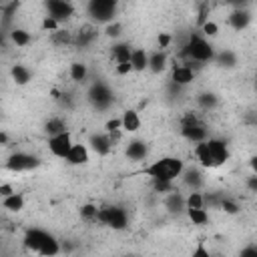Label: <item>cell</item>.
Segmentation results:
<instances>
[{"instance_id": "603a6c76", "label": "cell", "mask_w": 257, "mask_h": 257, "mask_svg": "<svg viewBox=\"0 0 257 257\" xmlns=\"http://www.w3.org/2000/svg\"><path fill=\"white\" fill-rule=\"evenodd\" d=\"M80 219L84 223H100V207L92 205V203H86L80 207Z\"/></svg>"}, {"instance_id": "74e56055", "label": "cell", "mask_w": 257, "mask_h": 257, "mask_svg": "<svg viewBox=\"0 0 257 257\" xmlns=\"http://www.w3.org/2000/svg\"><path fill=\"white\" fill-rule=\"evenodd\" d=\"M201 32H203V36L213 38V36H217V34H219V24H217V22H213V20H207V22L201 26Z\"/></svg>"}, {"instance_id": "7a4b0ae2", "label": "cell", "mask_w": 257, "mask_h": 257, "mask_svg": "<svg viewBox=\"0 0 257 257\" xmlns=\"http://www.w3.org/2000/svg\"><path fill=\"white\" fill-rule=\"evenodd\" d=\"M24 247L40 257H54L60 253V243L56 237L42 229H28L24 235Z\"/></svg>"}, {"instance_id": "d6a6232c", "label": "cell", "mask_w": 257, "mask_h": 257, "mask_svg": "<svg viewBox=\"0 0 257 257\" xmlns=\"http://www.w3.org/2000/svg\"><path fill=\"white\" fill-rule=\"evenodd\" d=\"M217 102H219V98H217V94H215V92H201V94L197 96V104H199L203 110L215 108V106H217Z\"/></svg>"}, {"instance_id": "30bf717a", "label": "cell", "mask_w": 257, "mask_h": 257, "mask_svg": "<svg viewBox=\"0 0 257 257\" xmlns=\"http://www.w3.org/2000/svg\"><path fill=\"white\" fill-rule=\"evenodd\" d=\"M46 12H48L46 16L54 18L60 24V22L68 20L74 14V6L70 2H66V0H48L46 2Z\"/></svg>"}, {"instance_id": "ab89813d", "label": "cell", "mask_w": 257, "mask_h": 257, "mask_svg": "<svg viewBox=\"0 0 257 257\" xmlns=\"http://www.w3.org/2000/svg\"><path fill=\"white\" fill-rule=\"evenodd\" d=\"M40 26H42L44 32H56V30H60V24H58L54 18H50V16H44Z\"/></svg>"}, {"instance_id": "ac0fdd59", "label": "cell", "mask_w": 257, "mask_h": 257, "mask_svg": "<svg viewBox=\"0 0 257 257\" xmlns=\"http://www.w3.org/2000/svg\"><path fill=\"white\" fill-rule=\"evenodd\" d=\"M147 153H149V147L145 141L137 139V141H131L126 145V159H131V161H145Z\"/></svg>"}, {"instance_id": "bcb514c9", "label": "cell", "mask_w": 257, "mask_h": 257, "mask_svg": "<svg viewBox=\"0 0 257 257\" xmlns=\"http://www.w3.org/2000/svg\"><path fill=\"white\" fill-rule=\"evenodd\" d=\"M171 40H173V38H171V34H165V32H161V34H159V38H157V42H159V46H161V48H167V46L171 44Z\"/></svg>"}, {"instance_id": "52a82bcc", "label": "cell", "mask_w": 257, "mask_h": 257, "mask_svg": "<svg viewBox=\"0 0 257 257\" xmlns=\"http://www.w3.org/2000/svg\"><path fill=\"white\" fill-rule=\"evenodd\" d=\"M100 223L114 229V231H122L128 225V217H126V211L122 207L106 205V207H100Z\"/></svg>"}, {"instance_id": "e0dca14e", "label": "cell", "mask_w": 257, "mask_h": 257, "mask_svg": "<svg viewBox=\"0 0 257 257\" xmlns=\"http://www.w3.org/2000/svg\"><path fill=\"white\" fill-rule=\"evenodd\" d=\"M165 209H167L169 213H173V215H181L183 211H187L185 197H183L181 193H177V191L169 193L167 199H165Z\"/></svg>"}, {"instance_id": "d4e9b609", "label": "cell", "mask_w": 257, "mask_h": 257, "mask_svg": "<svg viewBox=\"0 0 257 257\" xmlns=\"http://www.w3.org/2000/svg\"><path fill=\"white\" fill-rule=\"evenodd\" d=\"M44 133L48 135V139L50 137H56L60 133H66V122L60 116H52V118H48L44 122Z\"/></svg>"}, {"instance_id": "7bdbcfd3", "label": "cell", "mask_w": 257, "mask_h": 257, "mask_svg": "<svg viewBox=\"0 0 257 257\" xmlns=\"http://www.w3.org/2000/svg\"><path fill=\"white\" fill-rule=\"evenodd\" d=\"M239 257H257V245H245L241 251H239Z\"/></svg>"}, {"instance_id": "8fae6325", "label": "cell", "mask_w": 257, "mask_h": 257, "mask_svg": "<svg viewBox=\"0 0 257 257\" xmlns=\"http://www.w3.org/2000/svg\"><path fill=\"white\" fill-rule=\"evenodd\" d=\"M72 145H74V143H72V139H70V133H68V131L48 139V151H50L54 157H58V159H66V155L70 153Z\"/></svg>"}, {"instance_id": "f35d334b", "label": "cell", "mask_w": 257, "mask_h": 257, "mask_svg": "<svg viewBox=\"0 0 257 257\" xmlns=\"http://www.w3.org/2000/svg\"><path fill=\"white\" fill-rule=\"evenodd\" d=\"M153 189L157 191V193H173L175 191V183H171V181H153Z\"/></svg>"}, {"instance_id": "836d02e7", "label": "cell", "mask_w": 257, "mask_h": 257, "mask_svg": "<svg viewBox=\"0 0 257 257\" xmlns=\"http://www.w3.org/2000/svg\"><path fill=\"white\" fill-rule=\"evenodd\" d=\"M187 215L193 221V225H207L209 221V213L205 209H187Z\"/></svg>"}, {"instance_id": "d590c367", "label": "cell", "mask_w": 257, "mask_h": 257, "mask_svg": "<svg viewBox=\"0 0 257 257\" xmlns=\"http://www.w3.org/2000/svg\"><path fill=\"white\" fill-rule=\"evenodd\" d=\"M104 34H106L108 38H118V36L122 34V24H120L118 20H114V22L106 24V28H104Z\"/></svg>"}, {"instance_id": "1f68e13d", "label": "cell", "mask_w": 257, "mask_h": 257, "mask_svg": "<svg viewBox=\"0 0 257 257\" xmlns=\"http://www.w3.org/2000/svg\"><path fill=\"white\" fill-rule=\"evenodd\" d=\"M10 40L16 46H28L30 44V32H26L24 28H12L10 30Z\"/></svg>"}, {"instance_id": "6da1fadb", "label": "cell", "mask_w": 257, "mask_h": 257, "mask_svg": "<svg viewBox=\"0 0 257 257\" xmlns=\"http://www.w3.org/2000/svg\"><path fill=\"white\" fill-rule=\"evenodd\" d=\"M195 159L203 169H217L229 161V149L219 139H207L195 145Z\"/></svg>"}, {"instance_id": "cb8c5ba5", "label": "cell", "mask_w": 257, "mask_h": 257, "mask_svg": "<svg viewBox=\"0 0 257 257\" xmlns=\"http://www.w3.org/2000/svg\"><path fill=\"white\" fill-rule=\"evenodd\" d=\"M131 54H133V48L126 42H118V44L112 46V58H114L116 64L131 62Z\"/></svg>"}, {"instance_id": "816d5d0a", "label": "cell", "mask_w": 257, "mask_h": 257, "mask_svg": "<svg viewBox=\"0 0 257 257\" xmlns=\"http://www.w3.org/2000/svg\"><path fill=\"white\" fill-rule=\"evenodd\" d=\"M255 72H257V68H255Z\"/></svg>"}, {"instance_id": "3957f363", "label": "cell", "mask_w": 257, "mask_h": 257, "mask_svg": "<svg viewBox=\"0 0 257 257\" xmlns=\"http://www.w3.org/2000/svg\"><path fill=\"white\" fill-rule=\"evenodd\" d=\"M183 171H185V163L179 157H163L143 169V173L153 181H171V183H175V179H179Z\"/></svg>"}, {"instance_id": "484cf974", "label": "cell", "mask_w": 257, "mask_h": 257, "mask_svg": "<svg viewBox=\"0 0 257 257\" xmlns=\"http://www.w3.org/2000/svg\"><path fill=\"white\" fill-rule=\"evenodd\" d=\"M2 207H4L6 211H10V213L22 211V209H24V195H22V193H14V195L2 199Z\"/></svg>"}, {"instance_id": "2e32d148", "label": "cell", "mask_w": 257, "mask_h": 257, "mask_svg": "<svg viewBox=\"0 0 257 257\" xmlns=\"http://www.w3.org/2000/svg\"><path fill=\"white\" fill-rule=\"evenodd\" d=\"M64 161H66L68 165H72V167L86 165V163H88V149H86L84 145L76 143V145H72V149H70V153L66 155Z\"/></svg>"}, {"instance_id": "f6af8a7d", "label": "cell", "mask_w": 257, "mask_h": 257, "mask_svg": "<svg viewBox=\"0 0 257 257\" xmlns=\"http://www.w3.org/2000/svg\"><path fill=\"white\" fill-rule=\"evenodd\" d=\"M16 191H14V187L10 185V183H2L0 185V197L2 199H6V197H10V195H14Z\"/></svg>"}, {"instance_id": "8d00e7d4", "label": "cell", "mask_w": 257, "mask_h": 257, "mask_svg": "<svg viewBox=\"0 0 257 257\" xmlns=\"http://www.w3.org/2000/svg\"><path fill=\"white\" fill-rule=\"evenodd\" d=\"M219 209H221V211H225L227 215H235V213H239V205H237L233 199H227V197H223V201H221Z\"/></svg>"}, {"instance_id": "f546056e", "label": "cell", "mask_w": 257, "mask_h": 257, "mask_svg": "<svg viewBox=\"0 0 257 257\" xmlns=\"http://www.w3.org/2000/svg\"><path fill=\"white\" fill-rule=\"evenodd\" d=\"M183 181H185V185H189V187H193V191H199V187H201V183H203V177H201V173L197 171V169H189V171H183Z\"/></svg>"}, {"instance_id": "277c9868", "label": "cell", "mask_w": 257, "mask_h": 257, "mask_svg": "<svg viewBox=\"0 0 257 257\" xmlns=\"http://www.w3.org/2000/svg\"><path fill=\"white\" fill-rule=\"evenodd\" d=\"M181 54H183V56H187V58H189V62H195V64L213 62V60H215V56H217L215 48L205 40V36L195 34V32L189 36V40H187V44L183 46Z\"/></svg>"}, {"instance_id": "4316f807", "label": "cell", "mask_w": 257, "mask_h": 257, "mask_svg": "<svg viewBox=\"0 0 257 257\" xmlns=\"http://www.w3.org/2000/svg\"><path fill=\"white\" fill-rule=\"evenodd\" d=\"M50 40L54 46H68V44H74V34L66 28H60V30L50 34Z\"/></svg>"}, {"instance_id": "9a60e30c", "label": "cell", "mask_w": 257, "mask_h": 257, "mask_svg": "<svg viewBox=\"0 0 257 257\" xmlns=\"http://www.w3.org/2000/svg\"><path fill=\"white\" fill-rule=\"evenodd\" d=\"M171 80L177 84V86H187L195 80V70L187 64H177L171 72Z\"/></svg>"}, {"instance_id": "8992f818", "label": "cell", "mask_w": 257, "mask_h": 257, "mask_svg": "<svg viewBox=\"0 0 257 257\" xmlns=\"http://www.w3.org/2000/svg\"><path fill=\"white\" fill-rule=\"evenodd\" d=\"M181 135H183L187 141L199 145V143L207 141V126L199 120L197 114L187 112V114L181 118Z\"/></svg>"}, {"instance_id": "7402d4cb", "label": "cell", "mask_w": 257, "mask_h": 257, "mask_svg": "<svg viewBox=\"0 0 257 257\" xmlns=\"http://www.w3.org/2000/svg\"><path fill=\"white\" fill-rule=\"evenodd\" d=\"M10 74H12V80H14L16 84H20V86H24V84H28V82L32 80V72H30V68L24 66V64H14L12 70H10Z\"/></svg>"}, {"instance_id": "ee69618b", "label": "cell", "mask_w": 257, "mask_h": 257, "mask_svg": "<svg viewBox=\"0 0 257 257\" xmlns=\"http://www.w3.org/2000/svg\"><path fill=\"white\" fill-rule=\"evenodd\" d=\"M131 70H133L131 62H122V64H116V66H114V72H116L118 76H124V74H128Z\"/></svg>"}, {"instance_id": "5b68a950", "label": "cell", "mask_w": 257, "mask_h": 257, "mask_svg": "<svg viewBox=\"0 0 257 257\" xmlns=\"http://www.w3.org/2000/svg\"><path fill=\"white\" fill-rule=\"evenodd\" d=\"M116 10H118V4L116 0H90L86 4V12L92 20V24H110L114 22V16H116Z\"/></svg>"}, {"instance_id": "f1b7e54d", "label": "cell", "mask_w": 257, "mask_h": 257, "mask_svg": "<svg viewBox=\"0 0 257 257\" xmlns=\"http://www.w3.org/2000/svg\"><path fill=\"white\" fill-rule=\"evenodd\" d=\"M213 62H217L221 68H233V66L237 64V56H235V52H231V50H223V52H219V54L215 56Z\"/></svg>"}, {"instance_id": "9c48e42d", "label": "cell", "mask_w": 257, "mask_h": 257, "mask_svg": "<svg viewBox=\"0 0 257 257\" xmlns=\"http://www.w3.org/2000/svg\"><path fill=\"white\" fill-rule=\"evenodd\" d=\"M88 102L94 108H98V110L108 108L112 104V92H110V88L104 82H94L90 86V90H88Z\"/></svg>"}, {"instance_id": "7c38bea8", "label": "cell", "mask_w": 257, "mask_h": 257, "mask_svg": "<svg viewBox=\"0 0 257 257\" xmlns=\"http://www.w3.org/2000/svg\"><path fill=\"white\" fill-rule=\"evenodd\" d=\"M96 38H98V28H96V24H92V22L82 24V26L78 28V32L74 34V46L86 48V46H90Z\"/></svg>"}, {"instance_id": "4dcf8cb0", "label": "cell", "mask_w": 257, "mask_h": 257, "mask_svg": "<svg viewBox=\"0 0 257 257\" xmlns=\"http://www.w3.org/2000/svg\"><path fill=\"white\" fill-rule=\"evenodd\" d=\"M185 203H187V209H205V195L201 191H191L185 197Z\"/></svg>"}, {"instance_id": "e575fe53", "label": "cell", "mask_w": 257, "mask_h": 257, "mask_svg": "<svg viewBox=\"0 0 257 257\" xmlns=\"http://www.w3.org/2000/svg\"><path fill=\"white\" fill-rule=\"evenodd\" d=\"M18 2H8V4H2L0 6V14H2V26H8L10 24V18H12V14L18 10Z\"/></svg>"}, {"instance_id": "83f0119b", "label": "cell", "mask_w": 257, "mask_h": 257, "mask_svg": "<svg viewBox=\"0 0 257 257\" xmlns=\"http://www.w3.org/2000/svg\"><path fill=\"white\" fill-rule=\"evenodd\" d=\"M68 74H70V78H72L74 82H84L86 76H88V68H86L84 62H72Z\"/></svg>"}, {"instance_id": "b9f144b4", "label": "cell", "mask_w": 257, "mask_h": 257, "mask_svg": "<svg viewBox=\"0 0 257 257\" xmlns=\"http://www.w3.org/2000/svg\"><path fill=\"white\" fill-rule=\"evenodd\" d=\"M104 128H106V133H114V131H122V120H120V118H110V120H106V124H104Z\"/></svg>"}, {"instance_id": "44dd1931", "label": "cell", "mask_w": 257, "mask_h": 257, "mask_svg": "<svg viewBox=\"0 0 257 257\" xmlns=\"http://www.w3.org/2000/svg\"><path fill=\"white\" fill-rule=\"evenodd\" d=\"M165 66H167V54L163 50H155L149 54V70L151 72L159 74L165 70Z\"/></svg>"}, {"instance_id": "5bb4252c", "label": "cell", "mask_w": 257, "mask_h": 257, "mask_svg": "<svg viewBox=\"0 0 257 257\" xmlns=\"http://www.w3.org/2000/svg\"><path fill=\"white\" fill-rule=\"evenodd\" d=\"M90 149L96 153V155H100V157H106L110 151H112V141H110V137H108V133H96V135H90Z\"/></svg>"}, {"instance_id": "ffe728a7", "label": "cell", "mask_w": 257, "mask_h": 257, "mask_svg": "<svg viewBox=\"0 0 257 257\" xmlns=\"http://www.w3.org/2000/svg\"><path fill=\"white\" fill-rule=\"evenodd\" d=\"M131 66L135 72H143L149 68V54L143 50V48H133V54H131Z\"/></svg>"}, {"instance_id": "ba28073f", "label": "cell", "mask_w": 257, "mask_h": 257, "mask_svg": "<svg viewBox=\"0 0 257 257\" xmlns=\"http://www.w3.org/2000/svg\"><path fill=\"white\" fill-rule=\"evenodd\" d=\"M40 165V159L30 155V153H14L6 159V169L8 171H14V173H20V171H32Z\"/></svg>"}, {"instance_id": "d6986e66", "label": "cell", "mask_w": 257, "mask_h": 257, "mask_svg": "<svg viewBox=\"0 0 257 257\" xmlns=\"http://www.w3.org/2000/svg\"><path fill=\"white\" fill-rule=\"evenodd\" d=\"M120 120H122V131H126V133H137L141 128V116L133 108L124 110L122 116H120Z\"/></svg>"}, {"instance_id": "f907efd6", "label": "cell", "mask_w": 257, "mask_h": 257, "mask_svg": "<svg viewBox=\"0 0 257 257\" xmlns=\"http://www.w3.org/2000/svg\"><path fill=\"white\" fill-rule=\"evenodd\" d=\"M253 86H255V92H257V76H255V82H253Z\"/></svg>"}, {"instance_id": "4fadbf2b", "label": "cell", "mask_w": 257, "mask_h": 257, "mask_svg": "<svg viewBox=\"0 0 257 257\" xmlns=\"http://www.w3.org/2000/svg\"><path fill=\"white\" fill-rule=\"evenodd\" d=\"M249 22H251V12H249L247 8H243V6H237V8L227 16V24H229L233 30H237V32L245 30V28L249 26Z\"/></svg>"}, {"instance_id": "60d3db41", "label": "cell", "mask_w": 257, "mask_h": 257, "mask_svg": "<svg viewBox=\"0 0 257 257\" xmlns=\"http://www.w3.org/2000/svg\"><path fill=\"white\" fill-rule=\"evenodd\" d=\"M189 257H213V255L209 253V249H207V245H205V241L201 239V241L197 243V247L193 249V253H191Z\"/></svg>"}, {"instance_id": "7dc6e473", "label": "cell", "mask_w": 257, "mask_h": 257, "mask_svg": "<svg viewBox=\"0 0 257 257\" xmlns=\"http://www.w3.org/2000/svg\"><path fill=\"white\" fill-rule=\"evenodd\" d=\"M245 185H247V189H249L251 193H257V175H251V177H247Z\"/></svg>"}, {"instance_id": "681fc988", "label": "cell", "mask_w": 257, "mask_h": 257, "mask_svg": "<svg viewBox=\"0 0 257 257\" xmlns=\"http://www.w3.org/2000/svg\"><path fill=\"white\" fill-rule=\"evenodd\" d=\"M0 143H2V145H6V143H8V135H6V133H2V135H0Z\"/></svg>"}, {"instance_id": "c3c4849f", "label": "cell", "mask_w": 257, "mask_h": 257, "mask_svg": "<svg viewBox=\"0 0 257 257\" xmlns=\"http://www.w3.org/2000/svg\"><path fill=\"white\" fill-rule=\"evenodd\" d=\"M249 167H251L253 175H257V155H253V157L249 159Z\"/></svg>"}]
</instances>
